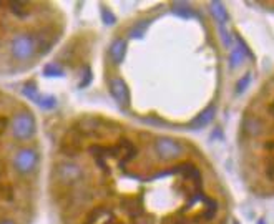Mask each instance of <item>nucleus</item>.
Wrapping results in <instances>:
<instances>
[{
	"instance_id": "obj_1",
	"label": "nucleus",
	"mask_w": 274,
	"mask_h": 224,
	"mask_svg": "<svg viewBox=\"0 0 274 224\" xmlns=\"http://www.w3.org/2000/svg\"><path fill=\"white\" fill-rule=\"evenodd\" d=\"M10 53L15 60L27 62L37 53V40L28 33L15 35L10 42Z\"/></svg>"
},
{
	"instance_id": "obj_2",
	"label": "nucleus",
	"mask_w": 274,
	"mask_h": 224,
	"mask_svg": "<svg viewBox=\"0 0 274 224\" xmlns=\"http://www.w3.org/2000/svg\"><path fill=\"white\" fill-rule=\"evenodd\" d=\"M10 130H12V135L15 140H20V141L30 140V138L35 135V130H37L35 118H33V115L28 111L17 113L12 120Z\"/></svg>"
},
{
	"instance_id": "obj_3",
	"label": "nucleus",
	"mask_w": 274,
	"mask_h": 224,
	"mask_svg": "<svg viewBox=\"0 0 274 224\" xmlns=\"http://www.w3.org/2000/svg\"><path fill=\"white\" fill-rule=\"evenodd\" d=\"M38 164V153L32 148H22L14 156V168L20 175H30Z\"/></svg>"
},
{
	"instance_id": "obj_4",
	"label": "nucleus",
	"mask_w": 274,
	"mask_h": 224,
	"mask_svg": "<svg viewBox=\"0 0 274 224\" xmlns=\"http://www.w3.org/2000/svg\"><path fill=\"white\" fill-rule=\"evenodd\" d=\"M155 153L161 159H175L183 154V146L181 143L170 136H159L155 140Z\"/></svg>"
},
{
	"instance_id": "obj_5",
	"label": "nucleus",
	"mask_w": 274,
	"mask_h": 224,
	"mask_svg": "<svg viewBox=\"0 0 274 224\" xmlns=\"http://www.w3.org/2000/svg\"><path fill=\"white\" fill-rule=\"evenodd\" d=\"M57 178H59L60 183L64 185H75L83 178V170L82 166H78L77 163H62L57 170Z\"/></svg>"
},
{
	"instance_id": "obj_6",
	"label": "nucleus",
	"mask_w": 274,
	"mask_h": 224,
	"mask_svg": "<svg viewBox=\"0 0 274 224\" xmlns=\"http://www.w3.org/2000/svg\"><path fill=\"white\" fill-rule=\"evenodd\" d=\"M110 91H112L113 98H115L120 103V105H123V106L130 105L128 87H127V83H125L120 77H112V80H110Z\"/></svg>"
},
{
	"instance_id": "obj_7",
	"label": "nucleus",
	"mask_w": 274,
	"mask_h": 224,
	"mask_svg": "<svg viewBox=\"0 0 274 224\" xmlns=\"http://www.w3.org/2000/svg\"><path fill=\"white\" fill-rule=\"evenodd\" d=\"M108 55H110L112 62L115 65H122L125 60V55H127V40L125 38H115L108 48Z\"/></svg>"
},
{
	"instance_id": "obj_8",
	"label": "nucleus",
	"mask_w": 274,
	"mask_h": 224,
	"mask_svg": "<svg viewBox=\"0 0 274 224\" xmlns=\"http://www.w3.org/2000/svg\"><path fill=\"white\" fill-rule=\"evenodd\" d=\"M214 115H216V108L211 105L208 106L206 110H204L201 115H198V117L193 120V122L190 123V128L193 130H199V128H204L206 125H209L211 122H213V118H214Z\"/></svg>"
},
{
	"instance_id": "obj_9",
	"label": "nucleus",
	"mask_w": 274,
	"mask_h": 224,
	"mask_svg": "<svg viewBox=\"0 0 274 224\" xmlns=\"http://www.w3.org/2000/svg\"><path fill=\"white\" fill-rule=\"evenodd\" d=\"M243 128L249 136H259L262 133V122L258 117H246L243 122Z\"/></svg>"
},
{
	"instance_id": "obj_10",
	"label": "nucleus",
	"mask_w": 274,
	"mask_h": 224,
	"mask_svg": "<svg viewBox=\"0 0 274 224\" xmlns=\"http://www.w3.org/2000/svg\"><path fill=\"white\" fill-rule=\"evenodd\" d=\"M209 7H211V14H213L216 22L220 24V27H225V24L228 22V12L225 9V5L221 2H211Z\"/></svg>"
},
{
	"instance_id": "obj_11",
	"label": "nucleus",
	"mask_w": 274,
	"mask_h": 224,
	"mask_svg": "<svg viewBox=\"0 0 274 224\" xmlns=\"http://www.w3.org/2000/svg\"><path fill=\"white\" fill-rule=\"evenodd\" d=\"M150 24H151V20H148V19L138 22V24H135L133 27L130 28L128 37L130 38H143L146 30H148V27H150Z\"/></svg>"
},
{
	"instance_id": "obj_12",
	"label": "nucleus",
	"mask_w": 274,
	"mask_h": 224,
	"mask_svg": "<svg viewBox=\"0 0 274 224\" xmlns=\"http://www.w3.org/2000/svg\"><path fill=\"white\" fill-rule=\"evenodd\" d=\"M173 12L176 15L183 17V19H193V17H196L195 10H193L190 5L185 4V2H176L173 4Z\"/></svg>"
},
{
	"instance_id": "obj_13",
	"label": "nucleus",
	"mask_w": 274,
	"mask_h": 224,
	"mask_svg": "<svg viewBox=\"0 0 274 224\" xmlns=\"http://www.w3.org/2000/svg\"><path fill=\"white\" fill-rule=\"evenodd\" d=\"M35 103L40 106V108H43V110H52V108L57 106V98L52 95H40L35 98Z\"/></svg>"
},
{
	"instance_id": "obj_14",
	"label": "nucleus",
	"mask_w": 274,
	"mask_h": 224,
	"mask_svg": "<svg viewBox=\"0 0 274 224\" xmlns=\"http://www.w3.org/2000/svg\"><path fill=\"white\" fill-rule=\"evenodd\" d=\"M244 53H248V51H246V50H241L239 47H236V48H233V50H231V53H230L231 68H236V67L241 65L243 60H244Z\"/></svg>"
},
{
	"instance_id": "obj_15",
	"label": "nucleus",
	"mask_w": 274,
	"mask_h": 224,
	"mask_svg": "<svg viewBox=\"0 0 274 224\" xmlns=\"http://www.w3.org/2000/svg\"><path fill=\"white\" fill-rule=\"evenodd\" d=\"M43 75L45 77H64V68H62L59 63H48V65L43 68Z\"/></svg>"
},
{
	"instance_id": "obj_16",
	"label": "nucleus",
	"mask_w": 274,
	"mask_h": 224,
	"mask_svg": "<svg viewBox=\"0 0 274 224\" xmlns=\"http://www.w3.org/2000/svg\"><path fill=\"white\" fill-rule=\"evenodd\" d=\"M249 83H251V75H249V73H246V75H244V77L238 82V85H236L238 93H243V91L248 88V85H249Z\"/></svg>"
},
{
	"instance_id": "obj_17",
	"label": "nucleus",
	"mask_w": 274,
	"mask_h": 224,
	"mask_svg": "<svg viewBox=\"0 0 274 224\" xmlns=\"http://www.w3.org/2000/svg\"><path fill=\"white\" fill-rule=\"evenodd\" d=\"M101 19H103V22L106 25H113L117 22V19H115V15H113L110 10H106L105 7L101 9Z\"/></svg>"
},
{
	"instance_id": "obj_18",
	"label": "nucleus",
	"mask_w": 274,
	"mask_h": 224,
	"mask_svg": "<svg viewBox=\"0 0 274 224\" xmlns=\"http://www.w3.org/2000/svg\"><path fill=\"white\" fill-rule=\"evenodd\" d=\"M267 175H269L271 178H274V156L267 161Z\"/></svg>"
},
{
	"instance_id": "obj_19",
	"label": "nucleus",
	"mask_w": 274,
	"mask_h": 224,
	"mask_svg": "<svg viewBox=\"0 0 274 224\" xmlns=\"http://www.w3.org/2000/svg\"><path fill=\"white\" fill-rule=\"evenodd\" d=\"M0 224H15V222H14V221H9V219H7V221H2Z\"/></svg>"
},
{
	"instance_id": "obj_20",
	"label": "nucleus",
	"mask_w": 274,
	"mask_h": 224,
	"mask_svg": "<svg viewBox=\"0 0 274 224\" xmlns=\"http://www.w3.org/2000/svg\"><path fill=\"white\" fill-rule=\"evenodd\" d=\"M271 110H272V113H274V103H272V108H271Z\"/></svg>"
}]
</instances>
